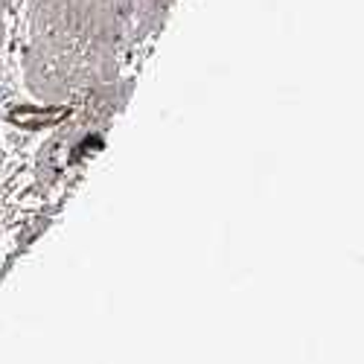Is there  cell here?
I'll list each match as a JSON object with an SVG mask.
<instances>
[{
	"label": "cell",
	"mask_w": 364,
	"mask_h": 364,
	"mask_svg": "<svg viewBox=\"0 0 364 364\" xmlns=\"http://www.w3.org/2000/svg\"><path fill=\"white\" fill-rule=\"evenodd\" d=\"M172 6H175V0H140L134 12V23H132V44L161 33Z\"/></svg>",
	"instance_id": "3"
},
{
	"label": "cell",
	"mask_w": 364,
	"mask_h": 364,
	"mask_svg": "<svg viewBox=\"0 0 364 364\" xmlns=\"http://www.w3.org/2000/svg\"><path fill=\"white\" fill-rule=\"evenodd\" d=\"M26 82L41 100H65L73 87L87 85V68L79 41L33 38L26 47Z\"/></svg>",
	"instance_id": "1"
},
{
	"label": "cell",
	"mask_w": 364,
	"mask_h": 364,
	"mask_svg": "<svg viewBox=\"0 0 364 364\" xmlns=\"http://www.w3.org/2000/svg\"><path fill=\"white\" fill-rule=\"evenodd\" d=\"M82 15L85 0H33V6H29L33 38L79 41Z\"/></svg>",
	"instance_id": "2"
}]
</instances>
